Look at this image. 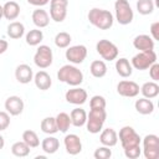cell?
<instances>
[{
	"mask_svg": "<svg viewBox=\"0 0 159 159\" xmlns=\"http://www.w3.org/2000/svg\"><path fill=\"white\" fill-rule=\"evenodd\" d=\"M119 142L124 150V155L129 159H137L142 154L140 148V137L135 129L130 125H124L120 128L118 134Z\"/></svg>",
	"mask_w": 159,
	"mask_h": 159,
	"instance_id": "cell-1",
	"label": "cell"
},
{
	"mask_svg": "<svg viewBox=\"0 0 159 159\" xmlns=\"http://www.w3.org/2000/svg\"><path fill=\"white\" fill-rule=\"evenodd\" d=\"M87 19L89 21V24H92L94 27L99 29V30H108L113 26V21L114 17L112 15L111 11L104 10V9H99V7H93L88 11Z\"/></svg>",
	"mask_w": 159,
	"mask_h": 159,
	"instance_id": "cell-2",
	"label": "cell"
},
{
	"mask_svg": "<svg viewBox=\"0 0 159 159\" xmlns=\"http://www.w3.org/2000/svg\"><path fill=\"white\" fill-rule=\"evenodd\" d=\"M57 80L72 87L80 86L83 82V73L73 65H63L57 72Z\"/></svg>",
	"mask_w": 159,
	"mask_h": 159,
	"instance_id": "cell-3",
	"label": "cell"
},
{
	"mask_svg": "<svg viewBox=\"0 0 159 159\" xmlns=\"http://www.w3.org/2000/svg\"><path fill=\"white\" fill-rule=\"evenodd\" d=\"M106 118H107L106 108H91L89 113L87 114V120L84 125L87 127V130L89 133L97 134L102 130Z\"/></svg>",
	"mask_w": 159,
	"mask_h": 159,
	"instance_id": "cell-4",
	"label": "cell"
},
{
	"mask_svg": "<svg viewBox=\"0 0 159 159\" xmlns=\"http://www.w3.org/2000/svg\"><path fill=\"white\" fill-rule=\"evenodd\" d=\"M116 20L119 25H129L133 21L134 12L128 0H116L114 2Z\"/></svg>",
	"mask_w": 159,
	"mask_h": 159,
	"instance_id": "cell-5",
	"label": "cell"
},
{
	"mask_svg": "<svg viewBox=\"0 0 159 159\" xmlns=\"http://www.w3.org/2000/svg\"><path fill=\"white\" fill-rule=\"evenodd\" d=\"M154 62H157V53L154 50H149V51H139L137 55L133 56V58L130 60V65L133 68L139 70V71H144L148 70Z\"/></svg>",
	"mask_w": 159,
	"mask_h": 159,
	"instance_id": "cell-6",
	"label": "cell"
},
{
	"mask_svg": "<svg viewBox=\"0 0 159 159\" xmlns=\"http://www.w3.org/2000/svg\"><path fill=\"white\" fill-rule=\"evenodd\" d=\"M52 61H53V53H52L51 47L47 45H40L34 55L35 65L39 68L45 70L52 65Z\"/></svg>",
	"mask_w": 159,
	"mask_h": 159,
	"instance_id": "cell-7",
	"label": "cell"
},
{
	"mask_svg": "<svg viewBox=\"0 0 159 159\" xmlns=\"http://www.w3.org/2000/svg\"><path fill=\"white\" fill-rule=\"evenodd\" d=\"M143 154L145 159L159 158V137L155 134H147L143 138Z\"/></svg>",
	"mask_w": 159,
	"mask_h": 159,
	"instance_id": "cell-8",
	"label": "cell"
},
{
	"mask_svg": "<svg viewBox=\"0 0 159 159\" xmlns=\"http://www.w3.org/2000/svg\"><path fill=\"white\" fill-rule=\"evenodd\" d=\"M96 50L104 61H113L118 57V47L109 40H99L96 43Z\"/></svg>",
	"mask_w": 159,
	"mask_h": 159,
	"instance_id": "cell-9",
	"label": "cell"
},
{
	"mask_svg": "<svg viewBox=\"0 0 159 159\" xmlns=\"http://www.w3.org/2000/svg\"><path fill=\"white\" fill-rule=\"evenodd\" d=\"M68 0H50V17L55 22H62L67 16Z\"/></svg>",
	"mask_w": 159,
	"mask_h": 159,
	"instance_id": "cell-10",
	"label": "cell"
},
{
	"mask_svg": "<svg viewBox=\"0 0 159 159\" xmlns=\"http://www.w3.org/2000/svg\"><path fill=\"white\" fill-rule=\"evenodd\" d=\"M66 60L70 63L73 65H80L82 63L86 57H87V47L84 45H75V46H70L66 50Z\"/></svg>",
	"mask_w": 159,
	"mask_h": 159,
	"instance_id": "cell-11",
	"label": "cell"
},
{
	"mask_svg": "<svg viewBox=\"0 0 159 159\" xmlns=\"http://www.w3.org/2000/svg\"><path fill=\"white\" fill-rule=\"evenodd\" d=\"M117 92L119 96L122 97H127V98H133L137 97L140 92V87L137 82L134 81H128V80H123L120 82H118L117 84Z\"/></svg>",
	"mask_w": 159,
	"mask_h": 159,
	"instance_id": "cell-12",
	"label": "cell"
},
{
	"mask_svg": "<svg viewBox=\"0 0 159 159\" xmlns=\"http://www.w3.org/2000/svg\"><path fill=\"white\" fill-rule=\"evenodd\" d=\"M88 98V94L86 92V89L81 88V87H73L71 89H68L65 94V99L71 103V104H76V106H81L83 103H86Z\"/></svg>",
	"mask_w": 159,
	"mask_h": 159,
	"instance_id": "cell-13",
	"label": "cell"
},
{
	"mask_svg": "<svg viewBox=\"0 0 159 159\" xmlns=\"http://www.w3.org/2000/svg\"><path fill=\"white\" fill-rule=\"evenodd\" d=\"M4 107L10 116H20L24 112V101L19 96H10L6 98Z\"/></svg>",
	"mask_w": 159,
	"mask_h": 159,
	"instance_id": "cell-14",
	"label": "cell"
},
{
	"mask_svg": "<svg viewBox=\"0 0 159 159\" xmlns=\"http://www.w3.org/2000/svg\"><path fill=\"white\" fill-rule=\"evenodd\" d=\"M65 149L70 155H77L82 152V142L77 134H67L63 139Z\"/></svg>",
	"mask_w": 159,
	"mask_h": 159,
	"instance_id": "cell-15",
	"label": "cell"
},
{
	"mask_svg": "<svg viewBox=\"0 0 159 159\" xmlns=\"http://www.w3.org/2000/svg\"><path fill=\"white\" fill-rule=\"evenodd\" d=\"M15 78L19 83L27 84L34 80V71L29 65L21 63L15 68Z\"/></svg>",
	"mask_w": 159,
	"mask_h": 159,
	"instance_id": "cell-16",
	"label": "cell"
},
{
	"mask_svg": "<svg viewBox=\"0 0 159 159\" xmlns=\"http://www.w3.org/2000/svg\"><path fill=\"white\" fill-rule=\"evenodd\" d=\"M154 40L145 34L138 35L133 39V46L134 48H137L138 51H149V50H154Z\"/></svg>",
	"mask_w": 159,
	"mask_h": 159,
	"instance_id": "cell-17",
	"label": "cell"
},
{
	"mask_svg": "<svg viewBox=\"0 0 159 159\" xmlns=\"http://www.w3.org/2000/svg\"><path fill=\"white\" fill-rule=\"evenodd\" d=\"M31 19H32L34 25L37 29H43V27L48 26V24H50V15L47 14L46 10H43L41 7H37L36 10L32 11Z\"/></svg>",
	"mask_w": 159,
	"mask_h": 159,
	"instance_id": "cell-18",
	"label": "cell"
},
{
	"mask_svg": "<svg viewBox=\"0 0 159 159\" xmlns=\"http://www.w3.org/2000/svg\"><path fill=\"white\" fill-rule=\"evenodd\" d=\"M34 82H35V86L40 91H47L52 86L51 76L43 70H41V71H39L34 75Z\"/></svg>",
	"mask_w": 159,
	"mask_h": 159,
	"instance_id": "cell-19",
	"label": "cell"
},
{
	"mask_svg": "<svg viewBox=\"0 0 159 159\" xmlns=\"http://www.w3.org/2000/svg\"><path fill=\"white\" fill-rule=\"evenodd\" d=\"M99 142L102 143V145L112 148V147L117 145V143H118V133L113 128H106L101 132Z\"/></svg>",
	"mask_w": 159,
	"mask_h": 159,
	"instance_id": "cell-20",
	"label": "cell"
},
{
	"mask_svg": "<svg viewBox=\"0 0 159 159\" xmlns=\"http://www.w3.org/2000/svg\"><path fill=\"white\" fill-rule=\"evenodd\" d=\"M116 71L117 73L123 77V78H127V77H130L132 73H133V67L129 62L128 58L125 57H120L116 61Z\"/></svg>",
	"mask_w": 159,
	"mask_h": 159,
	"instance_id": "cell-21",
	"label": "cell"
},
{
	"mask_svg": "<svg viewBox=\"0 0 159 159\" xmlns=\"http://www.w3.org/2000/svg\"><path fill=\"white\" fill-rule=\"evenodd\" d=\"M134 108L139 114L148 116V114H152L154 112V103L152 102V99L143 97V98H139L135 101Z\"/></svg>",
	"mask_w": 159,
	"mask_h": 159,
	"instance_id": "cell-22",
	"label": "cell"
},
{
	"mask_svg": "<svg viewBox=\"0 0 159 159\" xmlns=\"http://www.w3.org/2000/svg\"><path fill=\"white\" fill-rule=\"evenodd\" d=\"M70 118H71V124L77 127V128H81L86 124V120H87V113L83 108H75L71 111L70 113Z\"/></svg>",
	"mask_w": 159,
	"mask_h": 159,
	"instance_id": "cell-23",
	"label": "cell"
},
{
	"mask_svg": "<svg viewBox=\"0 0 159 159\" xmlns=\"http://www.w3.org/2000/svg\"><path fill=\"white\" fill-rule=\"evenodd\" d=\"M2 9H4V17L6 20H15L20 15V5L15 0L5 2L2 5Z\"/></svg>",
	"mask_w": 159,
	"mask_h": 159,
	"instance_id": "cell-24",
	"label": "cell"
},
{
	"mask_svg": "<svg viewBox=\"0 0 159 159\" xmlns=\"http://www.w3.org/2000/svg\"><path fill=\"white\" fill-rule=\"evenodd\" d=\"M6 34L10 39L12 40H17V39H21L25 34V26L22 22L20 21H12L7 25V30H6Z\"/></svg>",
	"mask_w": 159,
	"mask_h": 159,
	"instance_id": "cell-25",
	"label": "cell"
},
{
	"mask_svg": "<svg viewBox=\"0 0 159 159\" xmlns=\"http://www.w3.org/2000/svg\"><path fill=\"white\" fill-rule=\"evenodd\" d=\"M41 148L46 154H55L60 148V142L56 137L48 135L41 142Z\"/></svg>",
	"mask_w": 159,
	"mask_h": 159,
	"instance_id": "cell-26",
	"label": "cell"
},
{
	"mask_svg": "<svg viewBox=\"0 0 159 159\" xmlns=\"http://www.w3.org/2000/svg\"><path fill=\"white\" fill-rule=\"evenodd\" d=\"M140 92H142L143 97H145V98H149V99L155 98L159 94V84L154 81L145 82L140 87Z\"/></svg>",
	"mask_w": 159,
	"mask_h": 159,
	"instance_id": "cell-27",
	"label": "cell"
},
{
	"mask_svg": "<svg viewBox=\"0 0 159 159\" xmlns=\"http://www.w3.org/2000/svg\"><path fill=\"white\" fill-rule=\"evenodd\" d=\"M89 71H91V75L93 77L102 78L107 73V65L102 60H94V61H92V63L89 66Z\"/></svg>",
	"mask_w": 159,
	"mask_h": 159,
	"instance_id": "cell-28",
	"label": "cell"
},
{
	"mask_svg": "<svg viewBox=\"0 0 159 159\" xmlns=\"http://www.w3.org/2000/svg\"><path fill=\"white\" fill-rule=\"evenodd\" d=\"M40 128H41V130L45 134H48V135H52V134L58 132L55 117H46V118H43L41 120V123H40Z\"/></svg>",
	"mask_w": 159,
	"mask_h": 159,
	"instance_id": "cell-29",
	"label": "cell"
},
{
	"mask_svg": "<svg viewBox=\"0 0 159 159\" xmlns=\"http://www.w3.org/2000/svg\"><path fill=\"white\" fill-rule=\"evenodd\" d=\"M25 40H26V43L29 46H39L41 43V41L43 40V32L42 30L40 29H34V30H30L26 36H25Z\"/></svg>",
	"mask_w": 159,
	"mask_h": 159,
	"instance_id": "cell-30",
	"label": "cell"
},
{
	"mask_svg": "<svg viewBox=\"0 0 159 159\" xmlns=\"http://www.w3.org/2000/svg\"><path fill=\"white\" fill-rule=\"evenodd\" d=\"M56 124H57V129L58 132L61 133H67V130L70 129L71 127V118H70V114L65 113V112H61L58 113L56 117Z\"/></svg>",
	"mask_w": 159,
	"mask_h": 159,
	"instance_id": "cell-31",
	"label": "cell"
},
{
	"mask_svg": "<svg viewBox=\"0 0 159 159\" xmlns=\"http://www.w3.org/2000/svg\"><path fill=\"white\" fill-rule=\"evenodd\" d=\"M11 153H12L15 157H19V158L27 157V155L30 154V147H29L24 140L15 142V143L11 145Z\"/></svg>",
	"mask_w": 159,
	"mask_h": 159,
	"instance_id": "cell-32",
	"label": "cell"
},
{
	"mask_svg": "<svg viewBox=\"0 0 159 159\" xmlns=\"http://www.w3.org/2000/svg\"><path fill=\"white\" fill-rule=\"evenodd\" d=\"M22 140L30 147V148H37L40 145V138L36 132L31 129H26L22 133Z\"/></svg>",
	"mask_w": 159,
	"mask_h": 159,
	"instance_id": "cell-33",
	"label": "cell"
},
{
	"mask_svg": "<svg viewBox=\"0 0 159 159\" xmlns=\"http://www.w3.org/2000/svg\"><path fill=\"white\" fill-rule=\"evenodd\" d=\"M154 7L155 4L153 0H137V10L140 15H150Z\"/></svg>",
	"mask_w": 159,
	"mask_h": 159,
	"instance_id": "cell-34",
	"label": "cell"
},
{
	"mask_svg": "<svg viewBox=\"0 0 159 159\" xmlns=\"http://www.w3.org/2000/svg\"><path fill=\"white\" fill-rule=\"evenodd\" d=\"M55 45L58 47V48H67L72 41V37L68 32L66 31H61L58 32L56 36H55Z\"/></svg>",
	"mask_w": 159,
	"mask_h": 159,
	"instance_id": "cell-35",
	"label": "cell"
},
{
	"mask_svg": "<svg viewBox=\"0 0 159 159\" xmlns=\"http://www.w3.org/2000/svg\"><path fill=\"white\" fill-rule=\"evenodd\" d=\"M93 157L96 159H109L112 157V150L109 149V147H106V145H102V147H98L94 153H93Z\"/></svg>",
	"mask_w": 159,
	"mask_h": 159,
	"instance_id": "cell-36",
	"label": "cell"
},
{
	"mask_svg": "<svg viewBox=\"0 0 159 159\" xmlns=\"http://www.w3.org/2000/svg\"><path fill=\"white\" fill-rule=\"evenodd\" d=\"M106 98L99 94H96L89 99V108H106Z\"/></svg>",
	"mask_w": 159,
	"mask_h": 159,
	"instance_id": "cell-37",
	"label": "cell"
},
{
	"mask_svg": "<svg viewBox=\"0 0 159 159\" xmlns=\"http://www.w3.org/2000/svg\"><path fill=\"white\" fill-rule=\"evenodd\" d=\"M10 125V114L6 111H0V132L7 129Z\"/></svg>",
	"mask_w": 159,
	"mask_h": 159,
	"instance_id": "cell-38",
	"label": "cell"
},
{
	"mask_svg": "<svg viewBox=\"0 0 159 159\" xmlns=\"http://www.w3.org/2000/svg\"><path fill=\"white\" fill-rule=\"evenodd\" d=\"M149 76L154 82L159 81V63L154 62L150 67H149Z\"/></svg>",
	"mask_w": 159,
	"mask_h": 159,
	"instance_id": "cell-39",
	"label": "cell"
},
{
	"mask_svg": "<svg viewBox=\"0 0 159 159\" xmlns=\"http://www.w3.org/2000/svg\"><path fill=\"white\" fill-rule=\"evenodd\" d=\"M150 37L154 41L159 40V21H154L150 25Z\"/></svg>",
	"mask_w": 159,
	"mask_h": 159,
	"instance_id": "cell-40",
	"label": "cell"
},
{
	"mask_svg": "<svg viewBox=\"0 0 159 159\" xmlns=\"http://www.w3.org/2000/svg\"><path fill=\"white\" fill-rule=\"evenodd\" d=\"M30 5H34V6H37V7H42L45 5H47L50 2V0H26Z\"/></svg>",
	"mask_w": 159,
	"mask_h": 159,
	"instance_id": "cell-41",
	"label": "cell"
},
{
	"mask_svg": "<svg viewBox=\"0 0 159 159\" xmlns=\"http://www.w3.org/2000/svg\"><path fill=\"white\" fill-rule=\"evenodd\" d=\"M7 47H9L7 41H6V40L0 39V55H1V53H4V52L7 50Z\"/></svg>",
	"mask_w": 159,
	"mask_h": 159,
	"instance_id": "cell-42",
	"label": "cell"
},
{
	"mask_svg": "<svg viewBox=\"0 0 159 159\" xmlns=\"http://www.w3.org/2000/svg\"><path fill=\"white\" fill-rule=\"evenodd\" d=\"M4 145H5V139H4V137L0 134V150L4 148Z\"/></svg>",
	"mask_w": 159,
	"mask_h": 159,
	"instance_id": "cell-43",
	"label": "cell"
},
{
	"mask_svg": "<svg viewBox=\"0 0 159 159\" xmlns=\"http://www.w3.org/2000/svg\"><path fill=\"white\" fill-rule=\"evenodd\" d=\"M4 17V9H2V6L0 5V20Z\"/></svg>",
	"mask_w": 159,
	"mask_h": 159,
	"instance_id": "cell-44",
	"label": "cell"
}]
</instances>
